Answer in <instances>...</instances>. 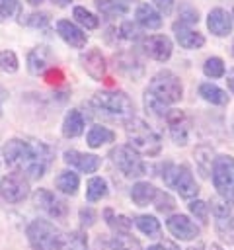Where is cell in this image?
Instances as JSON below:
<instances>
[{"label":"cell","instance_id":"cell-1","mask_svg":"<svg viewBox=\"0 0 234 250\" xmlns=\"http://www.w3.org/2000/svg\"><path fill=\"white\" fill-rule=\"evenodd\" d=\"M2 156L14 172L23 174L27 180H39L53 160V150L41 141L10 139L2 146Z\"/></svg>","mask_w":234,"mask_h":250},{"label":"cell","instance_id":"cell-2","mask_svg":"<svg viewBox=\"0 0 234 250\" xmlns=\"http://www.w3.org/2000/svg\"><path fill=\"white\" fill-rule=\"evenodd\" d=\"M127 139H129V146L138 152V154H144V156H156L162 148V141H160V135L142 119H129L127 125Z\"/></svg>","mask_w":234,"mask_h":250},{"label":"cell","instance_id":"cell-3","mask_svg":"<svg viewBox=\"0 0 234 250\" xmlns=\"http://www.w3.org/2000/svg\"><path fill=\"white\" fill-rule=\"evenodd\" d=\"M92 105L96 111L113 117V119H121V121H129L135 117V104L133 100L121 92H96L92 98Z\"/></svg>","mask_w":234,"mask_h":250},{"label":"cell","instance_id":"cell-4","mask_svg":"<svg viewBox=\"0 0 234 250\" xmlns=\"http://www.w3.org/2000/svg\"><path fill=\"white\" fill-rule=\"evenodd\" d=\"M162 170H164L162 172V180L166 182L168 188H174L179 193V197L193 199L199 193V186H197L191 170L185 164H172V162H168Z\"/></svg>","mask_w":234,"mask_h":250},{"label":"cell","instance_id":"cell-5","mask_svg":"<svg viewBox=\"0 0 234 250\" xmlns=\"http://www.w3.org/2000/svg\"><path fill=\"white\" fill-rule=\"evenodd\" d=\"M211 176H213V186L216 188V193L228 203H234V158L228 154L214 156Z\"/></svg>","mask_w":234,"mask_h":250},{"label":"cell","instance_id":"cell-6","mask_svg":"<svg viewBox=\"0 0 234 250\" xmlns=\"http://www.w3.org/2000/svg\"><path fill=\"white\" fill-rule=\"evenodd\" d=\"M150 94H154L158 100H162L164 104H176L181 100V94H183V86H181V80L170 72V70H160L156 72L152 78H150V84L146 88Z\"/></svg>","mask_w":234,"mask_h":250},{"label":"cell","instance_id":"cell-7","mask_svg":"<svg viewBox=\"0 0 234 250\" xmlns=\"http://www.w3.org/2000/svg\"><path fill=\"white\" fill-rule=\"evenodd\" d=\"M27 240L31 250H57L58 248V229L45 221V219H35L27 225Z\"/></svg>","mask_w":234,"mask_h":250},{"label":"cell","instance_id":"cell-8","mask_svg":"<svg viewBox=\"0 0 234 250\" xmlns=\"http://www.w3.org/2000/svg\"><path fill=\"white\" fill-rule=\"evenodd\" d=\"M111 162L127 176V178H140L146 174V166L138 152H135L129 145H119L109 150Z\"/></svg>","mask_w":234,"mask_h":250},{"label":"cell","instance_id":"cell-9","mask_svg":"<svg viewBox=\"0 0 234 250\" xmlns=\"http://www.w3.org/2000/svg\"><path fill=\"white\" fill-rule=\"evenodd\" d=\"M0 195L8 203H20L29 195V182L20 172H10L0 180Z\"/></svg>","mask_w":234,"mask_h":250},{"label":"cell","instance_id":"cell-10","mask_svg":"<svg viewBox=\"0 0 234 250\" xmlns=\"http://www.w3.org/2000/svg\"><path fill=\"white\" fill-rule=\"evenodd\" d=\"M33 203H35V207L37 209H41V211H45L49 217H53V219H64L66 215H68V205H66V201L64 199H60V197H57L53 191H49V189H37L35 193H33Z\"/></svg>","mask_w":234,"mask_h":250},{"label":"cell","instance_id":"cell-11","mask_svg":"<svg viewBox=\"0 0 234 250\" xmlns=\"http://www.w3.org/2000/svg\"><path fill=\"white\" fill-rule=\"evenodd\" d=\"M168 127H170V135L174 139V143L177 146H185L189 141V133H191V119L185 111L181 109H170L166 115Z\"/></svg>","mask_w":234,"mask_h":250},{"label":"cell","instance_id":"cell-12","mask_svg":"<svg viewBox=\"0 0 234 250\" xmlns=\"http://www.w3.org/2000/svg\"><path fill=\"white\" fill-rule=\"evenodd\" d=\"M230 205H232V203H228V201L222 199L220 195L213 197V199H211V205H209V209H211V213H213V217H214V225H216L218 232H220L224 238H226L228 234H232V227H230L232 209H230Z\"/></svg>","mask_w":234,"mask_h":250},{"label":"cell","instance_id":"cell-13","mask_svg":"<svg viewBox=\"0 0 234 250\" xmlns=\"http://www.w3.org/2000/svg\"><path fill=\"white\" fill-rule=\"evenodd\" d=\"M80 62H82V68L86 70V74L90 78H94V80H103L105 78L107 62H105V57L101 55L99 49H88L86 53H82Z\"/></svg>","mask_w":234,"mask_h":250},{"label":"cell","instance_id":"cell-14","mask_svg":"<svg viewBox=\"0 0 234 250\" xmlns=\"http://www.w3.org/2000/svg\"><path fill=\"white\" fill-rule=\"evenodd\" d=\"M166 227L179 240H195L199 236V227L187 215H181V213L179 215H172L166 221Z\"/></svg>","mask_w":234,"mask_h":250},{"label":"cell","instance_id":"cell-15","mask_svg":"<svg viewBox=\"0 0 234 250\" xmlns=\"http://www.w3.org/2000/svg\"><path fill=\"white\" fill-rule=\"evenodd\" d=\"M142 47L146 51V55L158 62H166L172 57V41L166 35H148L142 41Z\"/></svg>","mask_w":234,"mask_h":250},{"label":"cell","instance_id":"cell-16","mask_svg":"<svg viewBox=\"0 0 234 250\" xmlns=\"http://www.w3.org/2000/svg\"><path fill=\"white\" fill-rule=\"evenodd\" d=\"M64 162L74 166L76 170L84 172V174H94L98 172L99 164H101V158L96 156V154H88V152H80V150H66L64 152Z\"/></svg>","mask_w":234,"mask_h":250},{"label":"cell","instance_id":"cell-17","mask_svg":"<svg viewBox=\"0 0 234 250\" xmlns=\"http://www.w3.org/2000/svg\"><path fill=\"white\" fill-rule=\"evenodd\" d=\"M207 25H209V29H211L213 35L226 37L232 31V16L226 10H222V8H214V10L209 12Z\"/></svg>","mask_w":234,"mask_h":250},{"label":"cell","instance_id":"cell-18","mask_svg":"<svg viewBox=\"0 0 234 250\" xmlns=\"http://www.w3.org/2000/svg\"><path fill=\"white\" fill-rule=\"evenodd\" d=\"M57 31H58V35L62 37V41L64 43H68L70 47H84L86 45V41H88V37H86V33L76 25V23H72L70 20H58L57 21Z\"/></svg>","mask_w":234,"mask_h":250},{"label":"cell","instance_id":"cell-19","mask_svg":"<svg viewBox=\"0 0 234 250\" xmlns=\"http://www.w3.org/2000/svg\"><path fill=\"white\" fill-rule=\"evenodd\" d=\"M51 61H53L51 49L45 47V45H39V47L31 49L29 55H27V70L31 74H43Z\"/></svg>","mask_w":234,"mask_h":250},{"label":"cell","instance_id":"cell-20","mask_svg":"<svg viewBox=\"0 0 234 250\" xmlns=\"http://www.w3.org/2000/svg\"><path fill=\"white\" fill-rule=\"evenodd\" d=\"M174 31H176V39L183 49H201L205 45V37L199 31H193L191 27H187L185 23H174Z\"/></svg>","mask_w":234,"mask_h":250},{"label":"cell","instance_id":"cell-21","mask_svg":"<svg viewBox=\"0 0 234 250\" xmlns=\"http://www.w3.org/2000/svg\"><path fill=\"white\" fill-rule=\"evenodd\" d=\"M158 189L148 184V182H136L133 188H131V199L135 205L138 207H146L150 203H154V197H156Z\"/></svg>","mask_w":234,"mask_h":250},{"label":"cell","instance_id":"cell-22","mask_svg":"<svg viewBox=\"0 0 234 250\" xmlns=\"http://www.w3.org/2000/svg\"><path fill=\"white\" fill-rule=\"evenodd\" d=\"M84 131V117L78 109H70L62 121V135L66 139H76Z\"/></svg>","mask_w":234,"mask_h":250},{"label":"cell","instance_id":"cell-23","mask_svg":"<svg viewBox=\"0 0 234 250\" xmlns=\"http://www.w3.org/2000/svg\"><path fill=\"white\" fill-rule=\"evenodd\" d=\"M86 248H88V236L82 230H70L58 236L57 250H86Z\"/></svg>","mask_w":234,"mask_h":250},{"label":"cell","instance_id":"cell-24","mask_svg":"<svg viewBox=\"0 0 234 250\" xmlns=\"http://www.w3.org/2000/svg\"><path fill=\"white\" fill-rule=\"evenodd\" d=\"M136 21L146 29H158L162 25V16L150 4H140L136 8Z\"/></svg>","mask_w":234,"mask_h":250},{"label":"cell","instance_id":"cell-25","mask_svg":"<svg viewBox=\"0 0 234 250\" xmlns=\"http://www.w3.org/2000/svg\"><path fill=\"white\" fill-rule=\"evenodd\" d=\"M111 141H115V133H113L111 129L103 127V125H94V127L88 131V137H86V143H88V146H92V148H99L101 145H107V143H111Z\"/></svg>","mask_w":234,"mask_h":250},{"label":"cell","instance_id":"cell-26","mask_svg":"<svg viewBox=\"0 0 234 250\" xmlns=\"http://www.w3.org/2000/svg\"><path fill=\"white\" fill-rule=\"evenodd\" d=\"M55 186L58 188V191H62V193H66V195H76V191H78V188H80V178H78V174L72 172V170H62V172L57 176Z\"/></svg>","mask_w":234,"mask_h":250},{"label":"cell","instance_id":"cell-27","mask_svg":"<svg viewBox=\"0 0 234 250\" xmlns=\"http://www.w3.org/2000/svg\"><path fill=\"white\" fill-rule=\"evenodd\" d=\"M199 94L209 104H214V105H226L228 104V94L222 88H218V86H214L211 82H203L199 86Z\"/></svg>","mask_w":234,"mask_h":250},{"label":"cell","instance_id":"cell-28","mask_svg":"<svg viewBox=\"0 0 234 250\" xmlns=\"http://www.w3.org/2000/svg\"><path fill=\"white\" fill-rule=\"evenodd\" d=\"M107 193H109V188H107V182H105L103 178H99V176L90 178V182H88V186H86V199H88L90 203L107 197Z\"/></svg>","mask_w":234,"mask_h":250},{"label":"cell","instance_id":"cell-29","mask_svg":"<svg viewBox=\"0 0 234 250\" xmlns=\"http://www.w3.org/2000/svg\"><path fill=\"white\" fill-rule=\"evenodd\" d=\"M109 248L111 250H142L140 242L129 232H115L113 238L109 240Z\"/></svg>","mask_w":234,"mask_h":250},{"label":"cell","instance_id":"cell-30","mask_svg":"<svg viewBox=\"0 0 234 250\" xmlns=\"http://www.w3.org/2000/svg\"><path fill=\"white\" fill-rule=\"evenodd\" d=\"M195 162L201 170L203 176H209L211 168H213V162H214V150L207 145H201L195 148Z\"/></svg>","mask_w":234,"mask_h":250},{"label":"cell","instance_id":"cell-31","mask_svg":"<svg viewBox=\"0 0 234 250\" xmlns=\"http://www.w3.org/2000/svg\"><path fill=\"white\" fill-rule=\"evenodd\" d=\"M135 225H136V229L142 234H146L150 238H156L160 234V229H162L160 221L156 217H152V215H138V217H135Z\"/></svg>","mask_w":234,"mask_h":250},{"label":"cell","instance_id":"cell-32","mask_svg":"<svg viewBox=\"0 0 234 250\" xmlns=\"http://www.w3.org/2000/svg\"><path fill=\"white\" fill-rule=\"evenodd\" d=\"M103 219H105V223H107L115 232H129V227H131L129 217H125V215H115V211L107 207V209L103 211Z\"/></svg>","mask_w":234,"mask_h":250},{"label":"cell","instance_id":"cell-33","mask_svg":"<svg viewBox=\"0 0 234 250\" xmlns=\"http://www.w3.org/2000/svg\"><path fill=\"white\" fill-rule=\"evenodd\" d=\"M144 107H146L148 113H152V115H156V117H166L168 111H170L168 104H164L162 100H158V98H156L154 94H150L148 90L144 92Z\"/></svg>","mask_w":234,"mask_h":250},{"label":"cell","instance_id":"cell-34","mask_svg":"<svg viewBox=\"0 0 234 250\" xmlns=\"http://www.w3.org/2000/svg\"><path fill=\"white\" fill-rule=\"evenodd\" d=\"M96 8L105 16H123V14H127V6L119 0H96Z\"/></svg>","mask_w":234,"mask_h":250},{"label":"cell","instance_id":"cell-35","mask_svg":"<svg viewBox=\"0 0 234 250\" xmlns=\"http://www.w3.org/2000/svg\"><path fill=\"white\" fill-rule=\"evenodd\" d=\"M72 14H74V20H76L82 27H86V29H96V27L99 25V20H98L92 12H88L84 6H76Z\"/></svg>","mask_w":234,"mask_h":250},{"label":"cell","instance_id":"cell-36","mask_svg":"<svg viewBox=\"0 0 234 250\" xmlns=\"http://www.w3.org/2000/svg\"><path fill=\"white\" fill-rule=\"evenodd\" d=\"M203 72L209 78H220L224 74V62L220 57H209L203 64Z\"/></svg>","mask_w":234,"mask_h":250},{"label":"cell","instance_id":"cell-37","mask_svg":"<svg viewBox=\"0 0 234 250\" xmlns=\"http://www.w3.org/2000/svg\"><path fill=\"white\" fill-rule=\"evenodd\" d=\"M20 68V62H18V57H16V53L14 51H0V70H4V72H8V74H12V72H16Z\"/></svg>","mask_w":234,"mask_h":250},{"label":"cell","instance_id":"cell-38","mask_svg":"<svg viewBox=\"0 0 234 250\" xmlns=\"http://www.w3.org/2000/svg\"><path fill=\"white\" fill-rule=\"evenodd\" d=\"M189 211L195 215V219H199L203 225L209 221V203L201 201V199H191L189 203Z\"/></svg>","mask_w":234,"mask_h":250},{"label":"cell","instance_id":"cell-39","mask_svg":"<svg viewBox=\"0 0 234 250\" xmlns=\"http://www.w3.org/2000/svg\"><path fill=\"white\" fill-rule=\"evenodd\" d=\"M179 21L181 23H197L199 21V14L193 6L189 4H181L179 6Z\"/></svg>","mask_w":234,"mask_h":250},{"label":"cell","instance_id":"cell-40","mask_svg":"<svg viewBox=\"0 0 234 250\" xmlns=\"http://www.w3.org/2000/svg\"><path fill=\"white\" fill-rule=\"evenodd\" d=\"M154 205H156V209H158V211L168 213V211H172V209H174V205H176V203H174L172 195L158 191V193H156V197H154Z\"/></svg>","mask_w":234,"mask_h":250},{"label":"cell","instance_id":"cell-41","mask_svg":"<svg viewBox=\"0 0 234 250\" xmlns=\"http://www.w3.org/2000/svg\"><path fill=\"white\" fill-rule=\"evenodd\" d=\"M29 27H41L45 29L49 25V14L47 12H39V14H29L27 21H25Z\"/></svg>","mask_w":234,"mask_h":250},{"label":"cell","instance_id":"cell-42","mask_svg":"<svg viewBox=\"0 0 234 250\" xmlns=\"http://www.w3.org/2000/svg\"><path fill=\"white\" fill-rule=\"evenodd\" d=\"M138 35H140V31H138L136 23H133V21H123V23H121V37H123V39L133 41V39H136Z\"/></svg>","mask_w":234,"mask_h":250},{"label":"cell","instance_id":"cell-43","mask_svg":"<svg viewBox=\"0 0 234 250\" xmlns=\"http://www.w3.org/2000/svg\"><path fill=\"white\" fill-rule=\"evenodd\" d=\"M96 211L92 209V207H82L80 209V223H82V227H92L94 223H96Z\"/></svg>","mask_w":234,"mask_h":250},{"label":"cell","instance_id":"cell-44","mask_svg":"<svg viewBox=\"0 0 234 250\" xmlns=\"http://www.w3.org/2000/svg\"><path fill=\"white\" fill-rule=\"evenodd\" d=\"M43 74H45V78H47L49 84H58V82L62 80V72H60L58 68H55V70H45Z\"/></svg>","mask_w":234,"mask_h":250},{"label":"cell","instance_id":"cell-45","mask_svg":"<svg viewBox=\"0 0 234 250\" xmlns=\"http://www.w3.org/2000/svg\"><path fill=\"white\" fill-rule=\"evenodd\" d=\"M146 250H179V246L174 244V242H170V240H164V242H158V244L148 246Z\"/></svg>","mask_w":234,"mask_h":250},{"label":"cell","instance_id":"cell-46","mask_svg":"<svg viewBox=\"0 0 234 250\" xmlns=\"http://www.w3.org/2000/svg\"><path fill=\"white\" fill-rule=\"evenodd\" d=\"M154 4H156L158 10L164 12V14H170L172 8H174V0H154Z\"/></svg>","mask_w":234,"mask_h":250},{"label":"cell","instance_id":"cell-47","mask_svg":"<svg viewBox=\"0 0 234 250\" xmlns=\"http://www.w3.org/2000/svg\"><path fill=\"white\" fill-rule=\"evenodd\" d=\"M226 84H228V88H230V92L234 94V68L228 72V76H226Z\"/></svg>","mask_w":234,"mask_h":250},{"label":"cell","instance_id":"cell-48","mask_svg":"<svg viewBox=\"0 0 234 250\" xmlns=\"http://www.w3.org/2000/svg\"><path fill=\"white\" fill-rule=\"evenodd\" d=\"M6 100H8V90L0 84V109H2V104H4ZM0 113H2V111H0Z\"/></svg>","mask_w":234,"mask_h":250},{"label":"cell","instance_id":"cell-49","mask_svg":"<svg viewBox=\"0 0 234 250\" xmlns=\"http://www.w3.org/2000/svg\"><path fill=\"white\" fill-rule=\"evenodd\" d=\"M51 2H53L55 6H60V8H62V6H68L72 0H51Z\"/></svg>","mask_w":234,"mask_h":250},{"label":"cell","instance_id":"cell-50","mask_svg":"<svg viewBox=\"0 0 234 250\" xmlns=\"http://www.w3.org/2000/svg\"><path fill=\"white\" fill-rule=\"evenodd\" d=\"M6 18H8V14H6V12H4V10H2V8H0V21H4V20H6Z\"/></svg>","mask_w":234,"mask_h":250},{"label":"cell","instance_id":"cell-51","mask_svg":"<svg viewBox=\"0 0 234 250\" xmlns=\"http://www.w3.org/2000/svg\"><path fill=\"white\" fill-rule=\"evenodd\" d=\"M27 2H29V4H31V6H39V4H41V2H43V0H27Z\"/></svg>","mask_w":234,"mask_h":250},{"label":"cell","instance_id":"cell-52","mask_svg":"<svg viewBox=\"0 0 234 250\" xmlns=\"http://www.w3.org/2000/svg\"><path fill=\"white\" fill-rule=\"evenodd\" d=\"M230 227H232V234H234V219L230 221Z\"/></svg>","mask_w":234,"mask_h":250},{"label":"cell","instance_id":"cell-53","mask_svg":"<svg viewBox=\"0 0 234 250\" xmlns=\"http://www.w3.org/2000/svg\"><path fill=\"white\" fill-rule=\"evenodd\" d=\"M232 133H234V121H232Z\"/></svg>","mask_w":234,"mask_h":250},{"label":"cell","instance_id":"cell-54","mask_svg":"<svg viewBox=\"0 0 234 250\" xmlns=\"http://www.w3.org/2000/svg\"><path fill=\"white\" fill-rule=\"evenodd\" d=\"M232 55H234V45H232Z\"/></svg>","mask_w":234,"mask_h":250}]
</instances>
